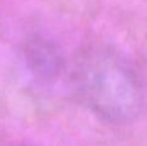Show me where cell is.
Here are the masks:
<instances>
[{
	"mask_svg": "<svg viewBox=\"0 0 147 146\" xmlns=\"http://www.w3.org/2000/svg\"><path fill=\"white\" fill-rule=\"evenodd\" d=\"M26 62L34 75L39 78H52L61 67V56L53 44L41 38L28 41L26 47Z\"/></svg>",
	"mask_w": 147,
	"mask_h": 146,
	"instance_id": "obj_2",
	"label": "cell"
},
{
	"mask_svg": "<svg viewBox=\"0 0 147 146\" xmlns=\"http://www.w3.org/2000/svg\"><path fill=\"white\" fill-rule=\"evenodd\" d=\"M72 84L80 102L111 124L133 122L143 107V89L124 56L109 47H89L79 54Z\"/></svg>",
	"mask_w": 147,
	"mask_h": 146,
	"instance_id": "obj_1",
	"label": "cell"
}]
</instances>
